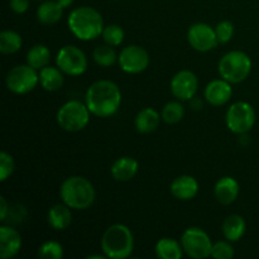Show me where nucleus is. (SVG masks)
I'll return each instance as SVG.
<instances>
[{
	"instance_id": "nucleus-1",
	"label": "nucleus",
	"mask_w": 259,
	"mask_h": 259,
	"mask_svg": "<svg viewBox=\"0 0 259 259\" xmlns=\"http://www.w3.org/2000/svg\"><path fill=\"white\" fill-rule=\"evenodd\" d=\"M85 103L91 114L99 118H109L118 113L121 104V91L110 80H99L91 83L85 94Z\"/></svg>"
},
{
	"instance_id": "nucleus-2",
	"label": "nucleus",
	"mask_w": 259,
	"mask_h": 259,
	"mask_svg": "<svg viewBox=\"0 0 259 259\" xmlns=\"http://www.w3.org/2000/svg\"><path fill=\"white\" fill-rule=\"evenodd\" d=\"M68 28L76 38L93 40L103 34L104 19L100 13L91 7H80L68 15Z\"/></svg>"
},
{
	"instance_id": "nucleus-3",
	"label": "nucleus",
	"mask_w": 259,
	"mask_h": 259,
	"mask_svg": "<svg viewBox=\"0 0 259 259\" xmlns=\"http://www.w3.org/2000/svg\"><path fill=\"white\" fill-rule=\"evenodd\" d=\"M60 195L62 201L75 210L89 209L96 199L94 185L82 176L66 179L61 185Z\"/></svg>"
},
{
	"instance_id": "nucleus-4",
	"label": "nucleus",
	"mask_w": 259,
	"mask_h": 259,
	"mask_svg": "<svg viewBox=\"0 0 259 259\" xmlns=\"http://www.w3.org/2000/svg\"><path fill=\"white\" fill-rule=\"evenodd\" d=\"M101 249L106 258H128L134 249V238L131 229L123 224L109 227L101 237Z\"/></svg>"
},
{
	"instance_id": "nucleus-5",
	"label": "nucleus",
	"mask_w": 259,
	"mask_h": 259,
	"mask_svg": "<svg viewBox=\"0 0 259 259\" xmlns=\"http://www.w3.org/2000/svg\"><path fill=\"white\" fill-rule=\"evenodd\" d=\"M220 77L230 83H239L249 76L252 60L243 51H230L223 56L218 65Z\"/></svg>"
},
{
	"instance_id": "nucleus-6",
	"label": "nucleus",
	"mask_w": 259,
	"mask_h": 259,
	"mask_svg": "<svg viewBox=\"0 0 259 259\" xmlns=\"http://www.w3.org/2000/svg\"><path fill=\"white\" fill-rule=\"evenodd\" d=\"M90 114L86 103L78 100H70L63 104L57 111V123L66 132H80L90 121Z\"/></svg>"
},
{
	"instance_id": "nucleus-7",
	"label": "nucleus",
	"mask_w": 259,
	"mask_h": 259,
	"mask_svg": "<svg viewBox=\"0 0 259 259\" xmlns=\"http://www.w3.org/2000/svg\"><path fill=\"white\" fill-rule=\"evenodd\" d=\"M184 252L192 259H205L211 257L212 243L210 237L201 228L192 227L184 232L181 237Z\"/></svg>"
},
{
	"instance_id": "nucleus-8",
	"label": "nucleus",
	"mask_w": 259,
	"mask_h": 259,
	"mask_svg": "<svg viewBox=\"0 0 259 259\" xmlns=\"http://www.w3.org/2000/svg\"><path fill=\"white\" fill-rule=\"evenodd\" d=\"M37 71L28 63L13 67L5 78L8 90L18 95L28 94L34 90L39 82V73Z\"/></svg>"
},
{
	"instance_id": "nucleus-9",
	"label": "nucleus",
	"mask_w": 259,
	"mask_h": 259,
	"mask_svg": "<svg viewBox=\"0 0 259 259\" xmlns=\"http://www.w3.org/2000/svg\"><path fill=\"white\" fill-rule=\"evenodd\" d=\"M225 121L230 132L235 134H245L254 126L255 111L250 104L237 101L228 109Z\"/></svg>"
},
{
	"instance_id": "nucleus-10",
	"label": "nucleus",
	"mask_w": 259,
	"mask_h": 259,
	"mask_svg": "<svg viewBox=\"0 0 259 259\" xmlns=\"http://www.w3.org/2000/svg\"><path fill=\"white\" fill-rule=\"evenodd\" d=\"M56 63L57 67L68 76H80L88 70V57L83 51L76 46L68 45L61 48L56 57Z\"/></svg>"
},
{
	"instance_id": "nucleus-11",
	"label": "nucleus",
	"mask_w": 259,
	"mask_h": 259,
	"mask_svg": "<svg viewBox=\"0 0 259 259\" xmlns=\"http://www.w3.org/2000/svg\"><path fill=\"white\" fill-rule=\"evenodd\" d=\"M120 68L126 73H141L148 67L149 55L143 47L137 45L126 46L118 56Z\"/></svg>"
},
{
	"instance_id": "nucleus-12",
	"label": "nucleus",
	"mask_w": 259,
	"mask_h": 259,
	"mask_svg": "<svg viewBox=\"0 0 259 259\" xmlns=\"http://www.w3.org/2000/svg\"><path fill=\"white\" fill-rule=\"evenodd\" d=\"M187 40L190 46L199 52H207L219 45L215 28L210 27L206 23L192 24L187 32Z\"/></svg>"
},
{
	"instance_id": "nucleus-13",
	"label": "nucleus",
	"mask_w": 259,
	"mask_h": 259,
	"mask_svg": "<svg viewBox=\"0 0 259 259\" xmlns=\"http://www.w3.org/2000/svg\"><path fill=\"white\" fill-rule=\"evenodd\" d=\"M199 86L196 75L192 71L182 70L172 77L171 93L177 100L187 101L195 96Z\"/></svg>"
},
{
	"instance_id": "nucleus-14",
	"label": "nucleus",
	"mask_w": 259,
	"mask_h": 259,
	"mask_svg": "<svg viewBox=\"0 0 259 259\" xmlns=\"http://www.w3.org/2000/svg\"><path fill=\"white\" fill-rule=\"evenodd\" d=\"M233 96L232 83L224 78L210 81L205 88V99L214 106H222L227 104Z\"/></svg>"
},
{
	"instance_id": "nucleus-15",
	"label": "nucleus",
	"mask_w": 259,
	"mask_h": 259,
	"mask_svg": "<svg viewBox=\"0 0 259 259\" xmlns=\"http://www.w3.org/2000/svg\"><path fill=\"white\" fill-rule=\"evenodd\" d=\"M22 247V237L17 229L3 225L0 228V258L9 259L15 257Z\"/></svg>"
},
{
	"instance_id": "nucleus-16",
	"label": "nucleus",
	"mask_w": 259,
	"mask_h": 259,
	"mask_svg": "<svg viewBox=\"0 0 259 259\" xmlns=\"http://www.w3.org/2000/svg\"><path fill=\"white\" fill-rule=\"evenodd\" d=\"M199 192V182L189 175L176 177L171 184V194L181 201H189L194 199Z\"/></svg>"
},
{
	"instance_id": "nucleus-17",
	"label": "nucleus",
	"mask_w": 259,
	"mask_h": 259,
	"mask_svg": "<svg viewBox=\"0 0 259 259\" xmlns=\"http://www.w3.org/2000/svg\"><path fill=\"white\" fill-rule=\"evenodd\" d=\"M139 163L133 157H120L111 164L110 174L115 181H131L138 174Z\"/></svg>"
},
{
	"instance_id": "nucleus-18",
	"label": "nucleus",
	"mask_w": 259,
	"mask_h": 259,
	"mask_svg": "<svg viewBox=\"0 0 259 259\" xmlns=\"http://www.w3.org/2000/svg\"><path fill=\"white\" fill-rule=\"evenodd\" d=\"M214 195L222 205L233 204L239 195V184L233 177H222L215 185Z\"/></svg>"
},
{
	"instance_id": "nucleus-19",
	"label": "nucleus",
	"mask_w": 259,
	"mask_h": 259,
	"mask_svg": "<svg viewBox=\"0 0 259 259\" xmlns=\"http://www.w3.org/2000/svg\"><path fill=\"white\" fill-rule=\"evenodd\" d=\"M48 224L55 230H65L72 223V212L71 207L63 202V204H56L48 210L47 215Z\"/></svg>"
},
{
	"instance_id": "nucleus-20",
	"label": "nucleus",
	"mask_w": 259,
	"mask_h": 259,
	"mask_svg": "<svg viewBox=\"0 0 259 259\" xmlns=\"http://www.w3.org/2000/svg\"><path fill=\"white\" fill-rule=\"evenodd\" d=\"M161 118L162 115H159L158 111L154 110L153 108H144L137 114L134 124L139 133L149 134L158 128Z\"/></svg>"
},
{
	"instance_id": "nucleus-21",
	"label": "nucleus",
	"mask_w": 259,
	"mask_h": 259,
	"mask_svg": "<svg viewBox=\"0 0 259 259\" xmlns=\"http://www.w3.org/2000/svg\"><path fill=\"white\" fill-rule=\"evenodd\" d=\"M63 8L58 4L57 0H43L37 9L38 22L46 25L56 24L62 18Z\"/></svg>"
},
{
	"instance_id": "nucleus-22",
	"label": "nucleus",
	"mask_w": 259,
	"mask_h": 259,
	"mask_svg": "<svg viewBox=\"0 0 259 259\" xmlns=\"http://www.w3.org/2000/svg\"><path fill=\"white\" fill-rule=\"evenodd\" d=\"M63 72L58 67L46 66L39 70V83L46 91H58L63 86Z\"/></svg>"
},
{
	"instance_id": "nucleus-23",
	"label": "nucleus",
	"mask_w": 259,
	"mask_h": 259,
	"mask_svg": "<svg viewBox=\"0 0 259 259\" xmlns=\"http://www.w3.org/2000/svg\"><path fill=\"white\" fill-rule=\"evenodd\" d=\"M245 220L238 214H232L223 223V234L229 242H238L245 233Z\"/></svg>"
},
{
	"instance_id": "nucleus-24",
	"label": "nucleus",
	"mask_w": 259,
	"mask_h": 259,
	"mask_svg": "<svg viewBox=\"0 0 259 259\" xmlns=\"http://www.w3.org/2000/svg\"><path fill=\"white\" fill-rule=\"evenodd\" d=\"M156 255L159 259H180L184 254V248L181 243L172 238H162L157 242Z\"/></svg>"
},
{
	"instance_id": "nucleus-25",
	"label": "nucleus",
	"mask_w": 259,
	"mask_h": 259,
	"mask_svg": "<svg viewBox=\"0 0 259 259\" xmlns=\"http://www.w3.org/2000/svg\"><path fill=\"white\" fill-rule=\"evenodd\" d=\"M51 61V52L46 46L35 45L28 51L27 63L35 70H42Z\"/></svg>"
},
{
	"instance_id": "nucleus-26",
	"label": "nucleus",
	"mask_w": 259,
	"mask_h": 259,
	"mask_svg": "<svg viewBox=\"0 0 259 259\" xmlns=\"http://www.w3.org/2000/svg\"><path fill=\"white\" fill-rule=\"evenodd\" d=\"M22 37L14 30H3L0 33V52L3 55H13L22 47Z\"/></svg>"
},
{
	"instance_id": "nucleus-27",
	"label": "nucleus",
	"mask_w": 259,
	"mask_h": 259,
	"mask_svg": "<svg viewBox=\"0 0 259 259\" xmlns=\"http://www.w3.org/2000/svg\"><path fill=\"white\" fill-rule=\"evenodd\" d=\"M93 58L96 65L101 66V67H110V66H113L118 61V56H116L113 46L106 45V43L105 45L98 46L94 50Z\"/></svg>"
},
{
	"instance_id": "nucleus-28",
	"label": "nucleus",
	"mask_w": 259,
	"mask_h": 259,
	"mask_svg": "<svg viewBox=\"0 0 259 259\" xmlns=\"http://www.w3.org/2000/svg\"><path fill=\"white\" fill-rule=\"evenodd\" d=\"M184 114V105L180 101H169L162 109V120L167 124H176L182 120Z\"/></svg>"
},
{
	"instance_id": "nucleus-29",
	"label": "nucleus",
	"mask_w": 259,
	"mask_h": 259,
	"mask_svg": "<svg viewBox=\"0 0 259 259\" xmlns=\"http://www.w3.org/2000/svg\"><path fill=\"white\" fill-rule=\"evenodd\" d=\"M38 257L42 259H61L63 257V247L58 242L48 240L39 247Z\"/></svg>"
},
{
	"instance_id": "nucleus-30",
	"label": "nucleus",
	"mask_w": 259,
	"mask_h": 259,
	"mask_svg": "<svg viewBox=\"0 0 259 259\" xmlns=\"http://www.w3.org/2000/svg\"><path fill=\"white\" fill-rule=\"evenodd\" d=\"M101 37L106 45L116 47V46L121 45V42L124 40V30L121 29L120 25L109 24L104 28Z\"/></svg>"
},
{
	"instance_id": "nucleus-31",
	"label": "nucleus",
	"mask_w": 259,
	"mask_h": 259,
	"mask_svg": "<svg viewBox=\"0 0 259 259\" xmlns=\"http://www.w3.org/2000/svg\"><path fill=\"white\" fill-rule=\"evenodd\" d=\"M15 168V163L13 157L7 152L0 153V181L4 182L13 175Z\"/></svg>"
},
{
	"instance_id": "nucleus-32",
	"label": "nucleus",
	"mask_w": 259,
	"mask_h": 259,
	"mask_svg": "<svg viewBox=\"0 0 259 259\" xmlns=\"http://www.w3.org/2000/svg\"><path fill=\"white\" fill-rule=\"evenodd\" d=\"M215 33H217L219 43L225 45L232 39L233 34H234V25L229 20H223V22L218 23V25L215 27Z\"/></svg>"
},
{
	"instance_id": "nucleus-33",
	"label": "nucleus",
	"mask_w": 259,
	"mask_h": 259,
	"mask_svg": "<svg viewBox=\"0 0 259 259\" xmlns=\"http://www.w3.org/2000/svg\"><path fill=\"white\" fill-rule=\"evenodd\" d=\"M211 257L217 259H230L234 257V249L228 242H218L212 244Z\"/></svg>"
},
{
	"instance_id": "nucleus-34",
	"label": "nucleus",
	"mask_w": 259,
	"mask_h": 259,
	"mask_svg": "<svg viewBox=\"0 0 259 259\" xmlns=\"http://www.w3.org/2000/svg\"><path fill=\"white\" fill-rule=\"evenodd\" d=\"M9 5L15 14H23L29 8V0H10Z\"/></svg>"
},
{
	"instance_id": "nucleus-35",
	"label": "nucleus",
	"mask_w": 259,
	"mask_h": 259,
	"mask_svg": "<svg viewBox=\"0 0 259 259\" xmlns=\"http://www.w3.org/2000/svg\"><path fill=\"white\" fill-rule=\"evenodd\" d=\"M0 220L2 222H4L5 219H7V215L8 212H9V210H8V204H7V200H5L4 196L0 197Z\"/></svg>"
},
{
	"instance_id": "nucleus-36",
	"label": "nucleus",
	"mask_w": 259,
	"mask_h": 259,
	"mask_svg": "<svg viewBox=\"0 0 259 259\" xmlns=\"http://www.w3.org/2000/svg\"><path fill=\"white\" fill-rule=\"evenodd\" d=\"M57 2H58V4H60L61 7L65 9V8L71 7V5L73 4V2H75V0H57Z\"/></svg>"
}]
</instances>
